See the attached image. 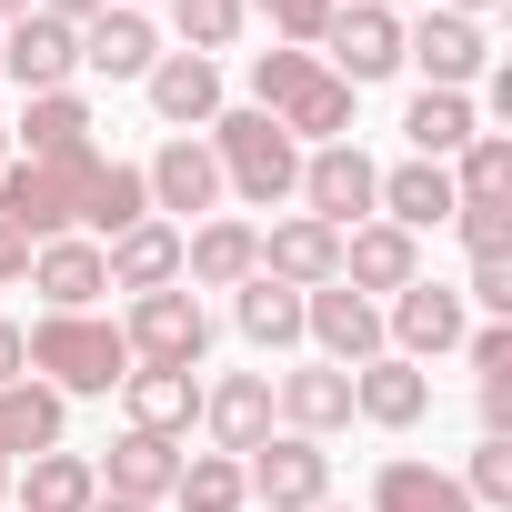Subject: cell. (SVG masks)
Instances as JSON below:
<instances>
[{
    "instance_id": "6da1fadb",
    "label": "cell",
    "mask_w": 512,
    "mask_h": 512,
    "mask_svg": "<svg viewBox=\"0 0 512 512\" xmlns=\"http://www.w3.org/2000/svg\"><path fill=\"white\" fill-rule=\"evenodd\" d=\"M251 111L282 121L292 141H352V81H332L312 51H262L251 61Z\"/></svg>"
},
{
    "instance_id": "7a4b0ae2",
    "label": "cell",
    "mask_w": 512,
    "mask_h": 512,
    "mask_svg": "<svg viewBox=\"0 0 512 512\" xmlns=\"http://www.w3.org/2000/svg\"><path fill=\"white\" fill-rule=\"evenodd\" d=\"M31 372L71 402V392H121L131 382V342H121V322H101V312H41L31 332Z\"/></svg>"
},
{
    "instance_id": "3957f363",
    "label": "cell",
    "mask_w": 512,
    "mask_h": 512,
    "mask_svg": "<svg viewBox=\"0 0 512 512\" xmlns=\"http://www.w3.org/2000/svg\"><path fill=\"white\" fill-rule=\"evenodd\" d=\"M201 141H211V161H221V191H241L251 211H272V201L302 191V141H292L282 121H262V111H221Z\"/></svg>"
},
{
    "instance_id": "277c9868",
    "label": "cell",
    "mask_w": 512,
    "mask_h": 512,
    "mask_svg": "<svg viewBox=\"0 0 512 512\" xmlns=\"http://www.w3.org/2000/svg\"><path fill=\"white\" fill-rule=\"evenodd\" d=\"M91 171H101V151H81V161H0V221H21L31 241H61V231H81V191H91Z\"/></svg>"
},
{
    "instance_id": "5b68a950",
    "label": "cell",
    "mask_w": 512,
    "mask_h": 512,
    "mask_svg": "<svg viewBox=\"0 0 512 512\" xmlns=\"http://www.w3.org/2000/svg\"><path fill=\"white\" fill-rule=\"evenodd\" d=\"M121 342H131V372H201V352H211V312H201L191 282H171V292H141V302H131Z\"/></svg>"
},
{
    "instance_id": "8992f818",
    "label": "cell",
    "mask_w": 512,
    "mask_h": 512,
    "mask_svg": "<svg viewBox=\"0 0 512 512\" xmlns=\"http://www.w3.org/2000/svg\"><path fill=\"white\" fill-rule=\"evenodd\" d=\"M241 482L262 512H322L332 502V452L302 442V432H272L262 452H241Z\"/></svg>"
},
{
    "instance_id": "52a82bcc",
    "label": "cell",
    "mask_w": 512,
    "mask_h": 512,
    "mask_svg": "<svg viewBox=\"0 0 512 512\" xmlns=\"http://www.w3.org/2000/svg\"><path fill=\"white\" fill-rule=\"evenodd\" d=\"M462 332H472V312L452 282H402L382 302V352H402V362H442V352H462Z\"/></svg>"
},
{
    "instance_id": "ba28073f",
    "label": "cell",
    "mask_w": 512,
    "mask_h": 512,
    "mask_svg": "<svg viewBox=\"0 0 512 512\" xmlns=\"http://www.w3.org/2000/svg\"><path fill=\"white\" fill-rule=\"evenodd\" d=\"M402 61H422V91H472L492 71V31L462 11H422V21H402Z\"/></svg>"
},
{
    "instance_id": "9c48e42d",
    "label": "cell",
    "mask_w": 512,
    "mask_h": 512,
    "mask_svg": "<svg viewBox=\"0 0 512 512\" xmlns=\"http://www.w3.org/2000/svg\"><path fill=\"white\" fill-rule=\"evenodd\" d=\"M141 191H151V221H211V201H221V161H211V141H191V131H171L151 161H141Z\"/></svg>"
},
{
    "instance_id": "30bf717a",
    "label": "cell",
    "mask_w": 512,
    "mask_h": 512,
    "mask_svg": "<svg viewBox=\"0 0 512 512\" xmlns=\"http://www.w3.org/2000/svg\"><path fill=\"white\" fill-rule=\"evenodd\" d=\"M302 342H322L332 372H362V362H382V302L322 282V292H302Z\"/></svg>"
},
{
    "instance_id": "8fae6325",
    "label": "cell",
    "mask_w": 512,
    "mask_h": 512,
    "mask_svg": "<svg viewBox=\"0 0 512 512\" xmlns=\"http://www.w3.org/2000/svg\"><path fill=\"white\" fill-rule=\"evenodd\" d=\"M71 71H81V31H71V21L21 11L11 31H0V81H21L31 101H41V91H71Z\"/></svg>"
},
{
    "instance_id": "7c38bea8",
    "label": "cell",
    "mask_w": 512,
    "mask_h": 512,
    "mask_svg": "<svg viewBox=\"0 0 512 512\" xmlns=\"http://www.w3.org/2000/svg\"><path fill=\"white\" fill-rule=\"evenodd\" d=\"M372 191H382V171L362 161V141H322V151L302 161V211H312V221H332V231L372 221Z\"/></svg>"
},
{
    "instance_id": "4fadbf2b",
    "label": "cell",
    "mask_w": 512,
    "mask_h": 512,
    "mask_svg": "<svg viewBox=\"0 0 512 512\" xmlns=\"http://www.w3.org/2000/svg\"><path fill=\"white\" fill-rule=\"evenodd\" d=\"M322 51H332L322 71H332V81H352V91H362V81H392V71H402V21H392V11H372V0H352V11H332Z\"/></svg>"
},
{
    "instance_id": "5bb4252c",
    "label": "cell",
    "mask_w": 512,
    "mask_h": 512,
    "mask_svg": "<svg viewBox=\"0 0 512 512\" xmlns=\"http://www.w3.org/2000/svg\"><path fill=\"white\" fill-rule=\"evenodd\" d=\"M402 282H422V241L392 231V221H352V231H342V292L392 302Z\"/></svg>"
},
{
    "instance_id": "9a60e30c",
    "label": "cell",
    "mask_w": 512,
    "mask_h": 512,
    "mask_svg": "<svg viewBox=\"0 0 512 512\" xmlns=\"http://www.w3.org/2000/svg\"><path fill=\"white\" fill-rule=\"evenodd\" d=\"M262 272H272L282 292H322V282H342V231L312 221V211L272 221V231H262Z\"/></svg>"
},
{
    "instance_id": "2e32d148",
    "label": "cell",
    "mask_w": 512,
    "mask_h": 512,
    "mask_svg": "<svg viewBox=\"0 0 512 512\" xmlns=\"http://www.w3.org/2000/svg\"><path fill=\"white\" fill-rule=\"evenodd\" d=\"M141 91H151V111L171 131H211L221 121V61H201V51H161L141 71Z\"/></svg>"
},
{
    "instance_id": "e0dca14e",
    "label": "cell",
    "mask_w": 512,
    "mask_h": 512,
    "mask_svg": "<svg viewBox=\"0 0 512 512\" xmlns=\"http://www.w3.org/2000/svg\"><path fill=\"white\" fill-rule=\"evenodd\" d=\"M352 412H362L372 432H412V422L432 412V372H422V362H402V352H382V362H362V372H352Z\"/></svg>"
},
{
    "instance_id": "ac0fdd59",
    "label": "cell",
    "mask_w": 512,
    "mask_h": 512,
    "mask_svg": "<svg viewBox=\"0 0 512 512\" xmlns=\"http://www.w3.org/2000/svg\"><path fill=\"white\" fill-rule=\"evenodd\" d=\"M272 422H282V432H302V442L342 432V422H352V372H332V362L282 372V382H272Z\"/></svg>"
},
{
    "instance_id": "d6986e66",
    "label": "cell",
    "mask_w": 512,
    "mask_h": 512,
    "mask_svg": "<svg viewBox=\"0 0 512 512\" xmlns=\"http://www.w3.org/2000/svg\"><path fill=\"white\" fill-rule=\"evenodd\" d=\"M91 472H101V492H111V502H151V512H161V502H171V482H181V442H161V432H121Z\"/></svg>"
},
{
    "instance_id": "ffe728a7",
    "label": "cell",
    "mask_w": 512,
    "mask_h": 512,
    "mask_svg": "<svg viewBox=\"0 0 512 512\" xmlns=\"http://www.w3.org/2000/svg\"><path fill=\"white\" fill-rule=\"evenodd\" d=\"M201 422H211V452H262L272 442V372H231V382H211L201 392Z\"/></svg>"
},
{
    "instance_id": "44dd1931",
    "label": "cell",
    "mask_w": 512,
    "mask_h": 512,
    "mask_svg": "<svg viewBox=\"0 0 512 512\" xmlns=\"http://www.w3.org/2000/svg\"><path fill=\"white\" fill-rule=\"evenodd\" d=\"M251 272H262V231H251V221H201V231H181V282L241 292Z\"/></svg>"
},
{
    "instance_id": "7402d4cb",
    "label": "cell",
    "mask_w": 512,
    "mask_h": 512,
    "mask_svg": "<svg viewBox=\"0 0 512 512\" xmlns=\"http://www.w3.org/2000/svg\"><path fill=\"white\" fill-rule=\"evenodd\" d=\"M101 272H111V292H171L181 282V221H141V231H121V241H101Z\"/></svg>"
},
{
    "instance_id": "603a6c76",
    "label": "cell",
    "mask_w": 512,
    "mask_h": 512,
    "mask_svg": "<svg viewBox=\"0 0 512 512\" xmlns=\"http://www.w3.org/2000/svg\"><path fill=\"white\" fill-rule=\"evenodd\" d=\"M372 221H392V231H432V221H452V171L442 161H392L382 171V191H372Z\"/></svg>"
},
{
    "instance_id": "cb8c5ba5",
    "label": "cell",
    "mask_w": 512,
    "mask_h": 512,
    "mask_svg": "<svg viewBox=\"0 0 512 512\" xmlns=\"http://www.w3.org/2000/svg\"><path fill=\"white\" fill-rule=\"evenodd\" d=\"M31 282H41V302H51V312H91V302L111 292V272H101V241H81V231L41 241V251H31Z\"/></svg>"
},
{
    "instance_id": "d4e9b609",
    "label": "cell",
    "mask_w": 512,
    "mask_h": 512,
    "mask_svg": "<svg viewBox=\"0 0 512 512\" xmlns=\"http://www.w3.org/2000/svg\"><path fill=\"white\" fill-rule=\"evenodd\" d=\"M151 61H161V31H151L141 11H121V0H111L101 21H81V71H101V81H141Z\"/></svg>"
},
{
    "instance_id": "484cf974",
    "label": "cell",
    "mask_w": 512,
    "mask_h": 512,
    "mask_svg": "<svg viewBox=\"0 0 512 512\" xmlns=\"http://www.w3.org/2000/svg\"><path fill=\"white\" fill-rule=\"evenodd\" d=\"M61 422H71V402L51 392V382H0V462H21V452H61Z\"/></svg>"
},
{
    "instance_id": "4316f807",
    "label": "cell",
    "mask_w": 512,
    "mask_h": 512,
    "mask_svg": "<svg viewBox=\"0 0 512 512\" xmlns=\"http://www.w3.org/2000/svg\"><path fill=\"white\" fill-rule=\"evenodd\" d=\"M11 151H21V161H81V151H101V141H91V101H81V91H41L31 121L11 131Z\"/></svg>"
},
{
    "instance_id": "83f0119b",
    "label": "cell",
    "mask_w": 512,
    "mask_h": 512,
    "mask_svg": "<svg viewBox=\"0 0 512 512\" xmlns=\"http://www.w3.org/2000/svg\"><path fill=\"white\" fill-rule=\"evenodd\" d=\"M11 492H21V512H91L101 472H91V452H31L11 472Z\"/></svg>"
},
{
    "instance_id": "f1b7e54d",
    "label": "cell",
    "mask_w": 512,
    "mask_h": 512,
    "mask_svg": "<svg viewBox=\"0 0 512 512\" xmlns=\"http://www.w3.org/2000/svg\"><path fill=\"white\" fill-rule=\"evenodd\" d=\"M121 402H131V432L181 442V432L201 422V372H131V382H121Z\"/></svg>"
},
{
    "instance_id": "f546056e",
    "label": "cell",
    "mask_w": 512,
    "mask_h": 512,
    "mask_svg": "<svg viewBox=\"0 0 512 512\" xmlns=\"http://www.w3.org/2000/svg\"><path fill=\"white\" fill-rule=\"evenodd\" d=\"M472 131H482L472 91H412V111H402V141H412V161H452Z\"/></svg>"
},
{
    "instance_id": "4dcf8cb0",
    "label": "cell",
    "mask_w": 512,
    "mask_h": 512,
    "mask_svg": "<svg viewBox=\"0 0 512 512\" xmlns=\"http://www.w3.org/2000/svg\"><path fill=\"white\" fill-rule=\"evenodd\" d=\"M141 221H151L141 171H131V161H101L91 191H81V241H121V231H141Z\"/></svg>"
},
{
    "instance_id": "1f68e13d",
    "label": "cell",
    "mask_w": 512,
    "mask_h": 512,
    "mask_svg": "<svg viewBox=\"0 0 512 512\" xmlns=\"http://www.w3.org/2000/svg\"><path fill=\"white\" fill-rule=\"evenodd\" d=\"M231 322H241L251 352H292V342H302V292H282L272 272H251V282L231 292Z\"/></svg>"
},
{
    "instance_id": "d6a6232c",
    "label": "cell",
    "mask_w": 512,
    "mask_h": 512,
    "mask_svg": "<svg viewBox=\"0 0 512 512\" xmlns=\"http://www.w3.org/2000/svg\"><path fill=\"white\" fill-rule=\"evenodd\" d=\"M372 512H472V492L432 462H382L372 472Z\"/></svg>"
},
{
    "instance_id": "836d02e7",
    "label": "cell",
    "mask_w": 512,
    "mask_h": 512,
    "mask_svg": "<svg viewBox=\"0 0 512 512\" xmlns=\"http://www.w3.org/2000/svg\"><path fill=\"white\" fill-rule=\"evenodd\" d=\"M442 171H452V211H472V201H512V141H502V131H472Z\"/></svg>"
},
{
    "instance_id": "e575fe53",
    "label": "cell",
    "mask_w": 512,
    "mask_h": 512,
    "mask_svg": "<svg viewBox=\"0 0 512 512\" xmlns=\"http://www.w3.org/2000/svg\"><path fill=\"white\" fill-rule=\"evenodd\" d=\"M251 482L231 452H181V482H171V512H241Z\"/></svg>"
},
{
    "instance_id": "d590c367",
    "label": "cell",
    "mask_w": 512,
    "mask_h": 512,
    "mask_svg": "<svg viewBox=\"0 0 512 512\" xmlns=\"http://www.w3.org/2000/svg\"><path fill=\"white\" fill-rule=\"evenodd\" d=\"M241 21H251L241 0H171V31H181L201 61H211V51H231V41H241Z\"/></svg>"
},
{
    "instance_id": "8d00e7d4",
    "label": "cell",
    "mask_w": 512,
    "mask_h": 512,
    "mask_svg": "<svg viewBox=\"0 0 512 512\" xmlns=\"http://www.w3.org/2000/svg\"><path fill=\"white\" fill-rule=\"evenodd\" d=\"M452 482L472 492V512H502V502H512V442H492V432H482V442H472V462H462Z\"/></svg>"
},
{
    "instance_id": "74e56055",
    "label": "cell",
    "mask_w": 512,
    "mask_h": 512,
    "mask_svg": "<svg viewBox=\"0 0 512 512\" xmlns=\"http://www.w3.org/2000/svg\"><path fill=\"white\" fill-rule=\"evenodd\" d=\"M241 11H262V21L282 31V51H302V41H322V31H332L342 0H241Z\"/></svg>"
},
{
    "instance_id": "f35d334b",
    "label": "cell",
    "mask_w": 512,
    "mask_h": 512,
    "mask_svg": "<svg viewBox=\"0 0 512 512\" xmlns=\"http://www.w3.org/2000/svg\"><path fill=\"white\" fill-rule=\"evenodd\" d=\"M452 231H462L472 262H502L512 251V201H472V211H452Z\"/></svg>"
},
{
    "instance_id": "ab89813d",
    "label": "cell",
    "mask_w": 512,
    "mask_h": 512,
    "mask_svg": "<svg viewBox=\"0 0 512 512\" xmlns=\"http://www.w3.org/2000/svg\"><path fill=\"white\" fill-rule=\"evenodd\" d=\"M462 312H482V322H512V251H502V262H472V282H462Z\"/></svg>"
},
{
    "instance_id": "60d3db41",
    "label": "cell",
    "mask_w": 512,
    "mask_h": 512,
    "mask_svg": "<svg viewBox=\"0 0 512 512\" xmlns=\"http://www.w3.org/2000/svg\"><path fill=\"white\" fill-rule=\"evenodd\" d=\"M462 362H472L482 382H492V372H512V322H472V332H462Z\"/></svg>"
},
{
    "instance_id": "b9f144b4",
    "label": "cell",
    "mask_w": 512,
    "mask_h": 512,
    "mask_svg": "<svg viewBox=\"0 0 512 512\" xmlns=\"http://www.w3.org/2000/svg\"><path fill=\"white\" fill-rule=\"evenodd\" d=\"M31 251H41V241H31L21 221H0V292H11V282H31Z\"/></svg>"
},
{
    "instance_id": "7bdbcfd3",
    "label": "cell",
    "mask_w": 512,
    "mask_h": 512,
    "mask_svg": "<svg viewBox=\"0 0 512 512\" xmlns=\"http://www.w3.org/2000/svg\"><path fill=\"white\" fill-rule=\"evenodd\" d=\"M482 432H492V442H512V372H492V382H482Z\"/></svg>"
},
{
    "instance_id": "ee69618b",
    "label": "cell",
    "mask_w": 512,
    "mask_h": 512,
    "mask_svg": "<svg viewBox=\"0 0 512 512\" xmlns=\"http://www.w3.org/2000/svg\"><path fill=\"white\" fill-rule=\"evenodd\" d=\"M31 372V342H21V322H0V382H21Z\"/></svg>"
},
{
    "instance_id": "f6af8a7d",
    "label": "cell",
    "mask_w": 512,
    "mask_h": 512,
    "mask_svg": "<svg viewBox=\"0 0 512 512\" xmlns=\"http://www.w3.org/2000/svg\"><path fill=\"white\" fill-rule=\"evenodd\" d=\"M31 11H51V21H71V31H81V21H101V11H111V0H31Z\"/></svg>"
},
{
    "instance_id": "bcb514c9",
    "label": "cell",
    "mask_w": 512,
    "mask_h": 512,
    "mask_svg": "<svg viewBox=\"0 0 512 512\" xmlns=\"http://www.w3.org/2000/svg\"><path fill=\"white\" fill-rule=\"evenodd\" d=\"M432 11H462V21H492V11H502V0H432Z\"/></svg>"
},
{
    "instance_id": "7dc6e473",
    "label": "cell",
    "mask_w": 512,
    "mask_h": 512,
    "mask_svg": "<svg viewBox=\"0 0 512 512\" xmlns=\"http://www.w3.org/2000/svg\"><path fill=\"white\" fill-rule=\"evenodd\" d=\"M372 11H392V21H402V11H432V0H372Z\"/></svg>"
},
{
    "instance_id": "c3c4849f",
    "label": "cell",
    "mask_w": 512,
    "mask_h": 512,
    "mask_svg": "<svg viewBox=\"0 0 512 512\" xmlns=\"http://www.w3.org/2000/svg\"><path fill=\"white\" fill-rule=\"evenodd\" d=\"M91 512H151V502H111V492H101V502H91Z\"/></svg>"
},
{
    "instance_id": "681fc988",
    "label": "cell",
    "mask_w": 512,
    "mask_h": 512,
    "mask_svg": "<svg viewBox=\"0 0 512 512\" xmlns=\"http://www.w3.org/2000/svg\"><path fill=\"white\" fill-rule=\"evenodd\" d=\"M21 11H31V0H0V31H11V21H21Z\"/></svg>"
},
{
    "instance_id": "f907efd6",
    "label": "cell",
    "mask_w": 512,
    "mask_h": 512,
    "mask_svg": "<svg viewBox=\"0 0 512 512\" xmlns=\"http://www.w3.org/2000/svg\"><path fill=\"white\" fill-rule=\"evenodd\" d=\"M0 502H11V462H0Z\"/></svg>"
},
{
    "instance_id": "816d5d0a",
    "label": "cell",
    "mask_w": 512,
    "mask_h": 512,
    "mask_svg": "<svg viewBox=\"0 0 512 512\" xmlns=\"http://www.w3.org/2000/svg\"><path fill=\"white\" fill-rule=\"evenodd\" d=\"M0 161H11V131H0Z\"/></svg>"
},
{
    "instance_id": "f5cc1de1",
    "label": "cell",
    "mask_w": 512,
    "mask_h": 512,
    "mask_svg": "<svg viewBox=\"0 0 512 512\" xmlns=\"http://www.w3.org/2000/svg\"><path fill=\"white\" fill-rule=\"evenodd\" d=\"M121 11H141V0H121Z\"/></svg>"
},
{
    "instance_id": "db71d44e",
    "label": "cell",
    "mask_w": 512,
    "mask_h": 512,
    "mask_svg": "<svg viewBox=\"0 0 512 512\" xmlns=\"http://www.w3.org/2000/svg\"><path fill=\"white\" fill-rule=\"evenodd\" d=\"M322 512H332V502H322Z\"/></svg>"
}]
</instances>
